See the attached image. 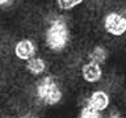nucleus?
<instances>
[{
	"label": "nucleus",
	"instance_id": "1",
	"mask_svg": "<svg viewBox=\"0 0 126 118\" xmlns=\"http://www.w3.org/2000/svg\"><path fill=\"white\" fill-rule=\"evenodd\" d=\"M45 46L51 53H63L71 43V28L64 16H53L43 31Z\"/></svg>",
	"mask_w": 126,
	"mask_h": 118
},
{
	"label": "nucleus",
	"instance_id": "2",
	"mask_svg": "<svg viewBox=\"0 0 126 118\" xmlns=\"http://www.w3.org/2000/svg\"><path fill=\"white\" fill-rule=\"evenodd\" d=\"M34 96L45 106H55L63 100V88L53 75H45L34 85Z\"/></svg>",
	"mask_w": 126,
	"mask_h": 118
},
{
	"label": "nucleus",
	"instance_id": "3",
	"mask_svg": "<svg viewBox=\"0 0 126 118\" xmlns=\"http://www.w3.org/2000/svg\"><path fill=\"white\" fill-rule=\"evenodd\" d=\"M102 29L114 38L126 34V16L121 11H110L102 17Z\"/></svg>",
	"mask_w": 126,
	"mask_h": 118
},
{
	"label": "nucleus",
	"instance_id": "4",
	"mask_svg": "<svg viewBox=\"0 0 126 118\" xmlns=\"http://www.w3.org/2000/svg\"><path fill=\"white\" fill-rule=\"evenodd\" d=\"M84 104L92 106L93 109L98 110V112H105L110 105V96L109 93L104 89H96L89 93V96L85 98Z\"/></svg>",
	"mask_w": 126,
	"mask_h": 118
},
{
	"label": "nucleus",
	"instance_id": "5",
	"mask_svg": "<svg viewBox=\"0 0 126 118\" xmlns=\"http://www.w3.org/2000/svg\"><path fill=\"white\" fill-rule=\"evenodd\" d=\"M15 55L17 59H21V60L28 62L29 59L37 57V46H35L34 41H32L29 38H24L20 39V41L15 45L13 47Z\"/></svg>",
	"mask_w": 126,
	"mask_h": 118
},
{
	"label": "nucleus",
	"instance_id": "6",
	"mask_svg": "<svg viewBox=\"0 0 126 118\" xmlns=\"http://www.w3.org/2000/svg\"><path fill=\"white\" fill-rule=\"evenodd\" d=\"M81 72V77L83 80L87 83H98L104 76V71H102V66L98 63L87 60L80 68Z\"/></svg>",
	"mask_w": 126,
	"mask_h": 118
},
{
	"label": "nucleus",
	"instance_id": "7",
	"mask_svg": "<svg viewBox=\"0 0 126 118\" xmlns=\"http://www.w3.org/2000/svg\"><path fill=\"white\" fill-rule=\"evenodd\" d=\"M25 68L28 70V72L33 76H41L46 72L47 70V63L43 58L41 57H34L29 59L25 64Z\"/></svg>",
	"mask_w": 126,
	"mask_h": 118
},
{
	"label": "nucleus",
	"instance_id": "8",
	"mask_svg": "<svg viewBox=\"0 0 126 118\" xmlns=\"http://www.w3.org/2000/svg\"><path fill=\"white\" fill-rule=\"evenodd\" d=\"M108 57H109V51L104 45H94L92 49L88 51V54H87L88 60L98 63V64H101V66L105 64V62L108 60Z\"/></svg>",
	"mask_w": 126,
	"mask_h": 118
},
{
	"label": "nucleus",
	"instance_id": "9",
	"mask_svg": "<svg viewBox=\"0 0 126 118\" xmlns=\"http://www.w3.org/2000/svg\"><path fill=\"white\" fill-rule=\"evenodd\" d=\"M78 118H104L101 112H98V110L93 109L92 106L84 104L81 106L80 112H79V116Z\"/></svg>",
	"mask_w": 126,
	"mask_h": 118
},
{
	"label": "nucleus",
	"instance_id": "10",
	"mask_svg": "<svg viewBox=\"0 0 126 118\" xmlns=\"http://www.w3.org/2000/svg\"><path fill=\"white\" fill-rule=\"evenodd\" d=\"M57 1V7L62 11H71L74 8L79 7L83 4L84 0H55Z\"/></svg>",
	"mask_w": 126,
	"mask_h": 118
},
{
	"label": "nucleus",
	"instance_id": "11",
	"mask_svg": "<svg viewBox=\"0 0 126 118\" xmlns=\"http://www.w3.org/2000/svg\"><path fill=\"white\" fill-rule=\"evenodd\" d=\"M104 118H124V114H122L121 112H118V110H110V112H108V114L104 117Z\"/></svg>",
	"mask_w": 126,
	"mask_h": 118
},
{
	"label": "nucleus",
	"instance_id": "12",
	"mask_svg": "<svg viewBox=\"0 0 126 118\" xmlns=\"http://www.w3.org/2000/svg\"><path fill=\"white\" fill-rule=\"evenodd\" d=\"M15 0H0V7H9L11 4H13Z\"/></svg>",
	"mask_w": 126,
	"mask_h": 118
},
{
	"label": "nucleus",
	"instance_id": "13",
	"mask_svg": "<svg viewBox=\"0 0 126 118\" xmlns=\"http://www.w3.org/2000/svg\"><path fill=\"white\" fill-rule=\"evenodd\" d=\"M21 118H39V117L37 114H33V113H26L24 116H21Z\"/></svg>",
	"mask_w": 126,
	"mask_h": 118
}]
</instances>
